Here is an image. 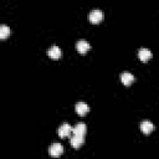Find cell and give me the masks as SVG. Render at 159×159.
<instances>
[{"mask_svg": "<svg viewBox=\"0 0 159 159\" xmlns=\"http://www.w3.org/2000/svg\"><path fill=\"white\" fill-rule=\"evenodd\" d=\"M10 32H11V30H10V27L9 26H6V25H0V39L1 40H4V39H6L9 35H10Z\"/></svg>", "mask_w": 159, "mask_h": 159, "instance_id": "7c38bea8", "label": "cell"}, {"mask_svg": "<svg viewBox=\"0 0 159 159\" xmlns=\"http://www.w3.org/2000/svg\"><path fill=\"white\" fill-rule=\"evenodd\" d=\"M138 57H139V60L140 61H143V62H145V61H148L150 57H152V51L149 50V48H140L139 51H138Z\"/></svg>", "mask_w": 159, "mask_h": 159, "instance_id": "52a82bcc", "label": "cell"}, {"mask_svg": "<svg viewBox=\"0 0 159 159\" xmlns=\"http://www.w3.org/2000/svg\"><path fill=\"white\" fill-rule=\"evenodd\" d=\"M72 127L68 124V123H63L62 125H60V128H58V135L60 137H68L71 133H72Z\"/></svg>", "mask_w": 159, "mask_h": 159, "instance_id": "5b68a950", "label": "cell"}, {"mask_svg": "<svg viewBox=\"0 0 159 159\" xmlns=\"http://www.w3.org/2000/svg\"><path fill=\"white\" fill-rule=\"evenodd\" d=\"M48 152H50V154L52 157H60L62 154V152H63V147L60 143H53V144L50 145Z\"/></svg>", "mask_w": 159, "mask_h": 159, "instance_id": "7a4b0ae2", "label": "cell"}, {"mask_svg": "<svg viewBox=\"0 0 159 159\" xmlns=\"http://www.w3.org/2000/svg\"><path fill=\"white\" fill-rule=\"evenodd\" d=\"M86 132H87V125L84 124V123H77L75 127H73V129H72V133L73 134H76V135H81V137H84V134H86Z\"/></svg>", "mask_w": 159, "mask_h": 159, "instance_id": "277c9868", "label": "cell"}, {"mask_svg": "<svg viewBox=\"0 0 159 159\" xmlns=\"http://www.w3.org/2000/svg\"><path fill=\"white\" fill-rule=\"evenodd\" d=\"M154 129V124L150 122V120H143L140 123V130L145 134H149L152 130Z\"/></svg>", "mask_w": 159, "mask_h": 159, "instance_id": "9c48e42d", "label": "cell"}, {"mask_svg": "<svg viewBox=\"0 0 159 159\" xmlns=\"http://www.w3.org/2000/svg\"><path fill=\"white\" fill-rule=\"evenodd\" d=\"M88 20L92 24H98L103 20V11L99 9H94L88 14Z\"/></svg>", "mask_w": 159, "mask_h": 159, "instance_id": "6da1fadb", "label": "cell"}, {"mask_svg": "<svg viewBox=\"0 0 159 159\" xmlns=\"http://www.w3.org/2000/svg\"><path fill=\"white\" fill-rule=\"evenodd\" d=\"M47 55H48L51 58H53V60H57V58H60V57H61V55H62V51H61V48H60L58 46L53 45V46H51V47L47 50Z\"/></svg>", "mask_w": 159, "mask_h": 159, "instance_id": "3957f363", "label": "cell"}, {"mask_svg": "<svg viewBox=\"0 0 159 159\" xmlns=\"http://www.w3.org/2000/svg\"><path fill=\"white\" fill-rule=\"evenodd\" d=\"M76 48H77V51L80 53H86L91 48V46L86 40H78L77 43H76Z\"/></svg>", "mask_w": 159, "mask_h": 159, "instance_id": "8992f818", "label": "cell"}, {"mask_svg": "<svg viewBox=\"0 0 159 159\" xmlns=\"http://www.w3.org/2000/svg\"><path fill=\"white\" fill-rule=\"evenodd\" d=\"M75 109H76V112H77L80 116H84V114L88 112L89 108H88L87 103H84V102H78V103H76Z\"/></svg>", "mask_w": 159, "mask_h": 159, "instance_id": "8fae6325", "label": "cell"}, {"mask_svg": "<svg viewBox=\"0 0 159 159\" xmlns=\"http://www.w3.org/2000/svg\"><path fill=\"white\" fill-rule=\"evenodd\" d=\"M120 81H122L123 84L129 86L130 83H133V81H134V76H133L132 73H129V72H123V73L120 75Z\"/></svg>", "mask_w": 159, "mask_h": 159, "instance_id": "30bf717a", "label": "cell"}, {"mask_svg": "<svg viewBox=\"0 0 159 159\" xmlns=\"http://www.w3.org/2000/svg\"><path fill=\"white\" fill-rule=\"evenodd\" d=\"M70 142H71V145H72L73 148H80V147L83 144V142H84V137L73 134V135L70 138Z\"/></svg>", "mask_w": 159, "mask_h": 159, "instance_id": "ba28073f", "label": "cell"}]
</instances>
